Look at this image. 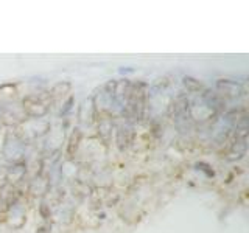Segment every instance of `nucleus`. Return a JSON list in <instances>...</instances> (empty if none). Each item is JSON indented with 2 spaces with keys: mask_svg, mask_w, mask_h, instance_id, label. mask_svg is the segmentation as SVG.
Returning <instances> with one entry per match:
<instances>
[{
  "mask_svg": "<svg viewBox=\"0 0 249 233\" xmlns=\"http://www.w3.org/2000/svg\"><path fill=\"white\" fill-rule=\"evenodd\" d=\"M23 109H25V112L30 115V116H44L47 112H49V107L44 103L41 98H37L35 95H30L23 100Z\"/></svg>",
  "mask_w": 249,
  "mask_h": 233,
  "instance_id": "obj_1",
  "label": "nucleus"
},
{
  "mask_svg": "<svg viewBox=\"0 0 249 233\" xmlns=\"http://www.w3.org/2000/svg\"><path fill=\"white\" fill-rule=\"evenodd\" d=\"M70 90V84L69 83H58L52 89V95L56 97V95H64Z\"/></svg>",
  "mask_w": 249,
  "mask_h": 233,
  "instance_id": "obj_4",
  "label": "nucleus"
},
{
  "mask_svg": "<svg viewBox=\"0 0 249 233\" xmlns=\"http://www.w3.org/2000/svg\"><path fill=\"white\" fill-rule=\"evenodd\" d=\"M216 89L220 90V93H223V95L229 98H238L241 93H243V87H241L238 83L231 81V80L216 81Z\"/></svg>",
  "mask_w": 249,
  "mask_h": 233,
  "instance_id": "obj_2",
  "label": "nucleus"
},
{
  "mask_svg": "<svg viewBox=\"0 0 249 233\" xmlns=\"http://www.w3.org/2000/svg\"><path fill=\"white\" fill-rule=\"evenodd\" d=\"M184 85L187 87V90H190V92H199L202 89V84L198 80H195V78H190V76L184 78Z\"/></svg>",
  "mask_w": 249,
  "mask_h": 233,
  "instance_id": "obj_3",
  "label": "nucleus"
},
{
  "mask_svg": "<svg viewBox=\"0 0 249 233\" xmlns=\"http://www.w3.org/2000/svg\"><path fill=\"white\" fill-rule=\"evenodd\" d=\"M39 233H49V232H45V229H41V230H39Z\"/></svg>",
  "mask_w": 249,
  "mask_h": 233,
  "instance_id": "obj_5",
  "label": "nucleus"
}]
</instances>
